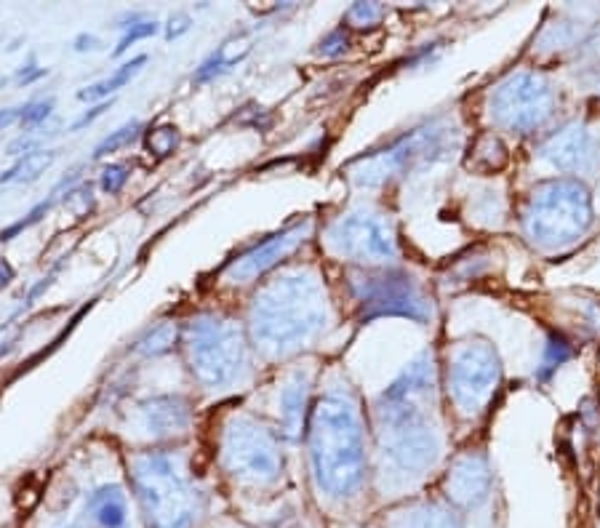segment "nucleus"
<instances>
[{
    "mask_svg": "<svg viewBox=\"0 0 600 528\" xmlns=\"http://www.w3.org/2000/svg\"><path fill=\"white\" fill-rule=\"evenodd\" d=\"M440 390V363L424 350L376 395L371 406V472L376 510L427 494L446 470V411Z\"/></svg>",
    "mask_w": 600,
    "mask_h": 528,
    "instance_id": "1",
    "label": "nucleus"
},
{
    "mask_svg": "<svg viewBox=\"0 0 600 528\" xmlns=\"http://www.w3.org/2000/svg\"><path fill=\"white\" fill-rule=\"evenodd\" d=\"M307 470L312 499L323 515L355 520L374 499L368 422L352 384H331L312 403L307 424Z\"/></svg>",
    "mask_w": 600,
    "mask_h": 528,
    "instance_id": "2",
    "label": "nucleus"
},
{
    "mask_svg": "<svg viewBox=\"0 0 600 528\" xmlns=\"http://www.w3.org/2000/svg\"><path fill=\"white\" fill-rule=\"evenodd\" d=\"M336 318L326 278L291 267L267 280L251 302V339L267 358H291L323 339Z\"/></svg>",
    "mask_w": 600,
    "mask_h": 528,
    "instance_id": "3",
    "label": "nucleus"
},
{
    "mask_svg": "<svg viewBox=\"0 0 600 528\" xmlns=\"http://www.w3.org/2000/svg\"><path fill=\"white\" fill-rule=\"evenodd\" d=\"M131 496L144 528H203L214 496L179 451H142L128 462Z\"/></svg>",
    "mask_w": 600,
    "mask_h": 528,
    "instance_id": "4",
    "label": "nucleus"
},
{
    "mask_svg": "<svg viewBox=\"0 0 600 528\" xmlns=\"http://www.w3.org/2000/svg\"><path fill=\"white\" fill-rule=\"evenodd\" d=\"M520 240L539 256L574 251L595 227L592 187L566 176L534 179L512 208Z\"/></svg>",
    "mask_w": 600,
    "mask_h": 528,
    "instance_id": "5",
    "label": "nucleus"
},
{
    "mask_svg": "<svg viewBox=\"0 0 600 528\" xmlns=\"http://www.w3.org/2000/svg\"><path fill=\"white\" fill-rule=\"evenodd\" d=\"M566 110V91L558 75L547 67L518 64L491 83L483 94V123L486 131L502 139H539L550 131Z\"/></svg>",
    "mask_w": 600,
    "mask_h": 528,
    "instance_id": "6",
    "label": "nucleus"
},
{
    "mask_svg": "<svg viewBox=\"0 0 600 528\" xmlns=\"http://www.w3.org/2000/svg\"><path fill=\"white\" fill-rule=\"evenodd\" d=\"M462 144V123L451 112H443L403 131L379 150L355 158L347 166V176L358 190H382L395 179L454 160Z\"/></svg>",
    "mask_w": 600,
    "mask_h": 528,
    "instance_id": "7",
    "label": "nucleus"
},
{
    "mask_svg": "<svg viewBox=\"0 0 600 528\" xmlns=\"http://www.w3.org/2000/svg\"><path fill=\"white\" fill-rule=\"evenodd\" d=\"M440 390L456 422H483L504 390V363L496 344L483 334L454 339L440 360Z\"/></svg>",
    "mask_w": 600,
    "mask_h": 528,
    "instance_id": "8",
    "label": "nucleus"
},
{
    "mask_svg": "<svg viewBox=\"0 0 600 528\" xmlns=\"http://www.w3.org/2000/svg\"><path fill=\"white\" fill-rule=\"evenodd\" d=\"M280 435L248 414H232L219 435V467L246 496L275 494L286 478Z\"/></svg>",
    "mask_w": 600,
    "mask_h": 528,
    "instance_id": "9",
    "label": "nucleus"
},
{
    "mask_svg": "<svg viewBox=\"0 0 600 528\" xmlns=\"http://www.w3.org/2000/svg\"><path fill=\"white\" fill-rule=\"evenodd\" d=\"M438 496L464 528H504L507 523V502L486 443H467L451 454L438 478Z\"/></svg>",
    "mask_w": 600,
    "mask_h": 528,
    "instance_id": "10",
    "label": "nucleus"
},
{
    "mask_svg": "<svg viewBox=\"0 0 600 528\" xmlns=\"http://www.w3.org/2000/svg\"><path fill=\"white\" fill-rule=\"evenodd\" d=\"M184 352L192 376L208 390H230L251 376V344L238 320L203 312L184 326Z\"/></svg>",
    "mask_w": 600,
    "mask_h": 528,
    "instance_id": "11",
    "label": "nucleus"
},
{
    "mask_svg": "<svg viewBox=\"0 0 600 528\" xmlns=\"http://www.w3.org/2000/svg\"><path fill=\"white\" fill-rule=\"evenodd\" d=\"M347 296L355 304L360 323L379 318H403L411 323H430L435 318V299L414 272L403 267L347 272Z\"/></svg>",
    "mask_w": 600,
    "mask_h": 528,
    "instance_id": "12",
    "label": "nucleus"
},
{
    "mask_svg": "<svg viewBox=\"0 0 600 528\" xmlns=\"http://www.w3.org/2000/svg\"><path fill=\"white\" fill-rule=\"evenodd\" d=\"M536 179L566 176L592 187L600 179V107L566 115L531 147Z\"/></svg>",
    "mask_w": 600,
    "mask_h": 528,
    "instance_id": "13",
    "label": "nucleus"
},
{
    "mask_svg": "<svg viewBox=\"0 0 600 528\" xmlns=\"http://www.w3.org/2000/svg\"><path fill=\"white\" fill-rule=\"evenodd\" d=\"M328 251L355 270L398 267L400 232L395 216L379 206H355L334 216L326 227Z\"/></svg>",
    "mask_w": 600,
    "mask_h": 528,
    "instance_id": "14",
    "label": "nucleus"
},
{
    "mask_svg": "<svg viewBox=\"0 0 600 528\" xmlns=\"http://www.w3.org/2000/svg\"><path fill=\"white\" fill-rule=\"evenodd\" d=\"M600 30V6H563L550 11V19L531 40L528 56L536 67L552 62L568 64L579 54V48Z\"/></svg>",
    "mask_w": 600,
    "mask_h": 528,
    "instance_id": "15",
    "label": "nucleus"
},
{
    "mask_svg": "<svg viewBox=\"0 0 600 528\" xmlns=\"http://www.w3.org/2000/svg\"><path fill=\"white\" fill-rule=\"evenodd\" d=\"M315 232V219H299V222L288 224L280 232L270 235L262 243H256L240 256H235L227 270H224V280L232 286H243V283H254L256 278H262L272 267H278L283 259L294 254L296 248L304 246Z\"/></svg>",
    "mask_w": 600,
    "mask_h": 528,
    "instance_id": "16",
    "label": "nucleus"
},
{
    "mask_svg": "<svg viewBox=\"0 0 600 528\" xmlns=\"http://www.w3.org/2000/svg\"><path fill=\"white\" fill-rule=\"evenodd\" d=\"M192 403L187 395L163 392L139 400L131 411V424L139 435L150 440L179 438L192 427Z\"/></svg>",
    "mask_w": 600,
    "mask_h": 528,
    "instance_id": "17",
    "label": "nucleus"
},
{
    "mask_svg": "<svg viewBox=\"0 0 600 528\" xmlns=\"http://www.w3.org/2000/svg\"><path fill=\"white\" fill-rule=\"evenodd\" d=\"M371 528H464L459 515L438 494L411 496L406 502L376 510Z\"/></svg>",
    "mask_w": 600,
    "mask_h": 528,
    "instance_id": "18",
    "label": "nucleus"
},
{
    "mask_svg": "<svg viewBox=\"0 0 600 528\" xmlns=\"http://www.w3.org/2000/svg\"><path fill=\"white\" fill-rule=\"evenodd\" d=\"M312 414V374L299 368L288 376L278 392V435L288 443H299L307 435Z\"/></svg>",
    "mask_w": 600,
    "mask_h": 528,
    "instance_id": "19",
    "label": "nucleus"
},
{
    "mask_svg": "<svg viewBox=\"0 0 600 528\" xmlns=\"http://www.w3.org/2000/svg\"><path fill=\"white\" fill-rule=\"evenodd\" d=\"M251 48H254V35L251 32H235L232 38H227L222 46L216 48L214 54L203 59L192 80L195 83H211V80L222 78L251 54Z\"/></svg>",
    "mask_w": 600,
    "mask_h": 528,
    "instance_id": "20",
    "label": "nucleus"
},
{
    "mask_svg": "<svg viewBox=\"0 0 600 528\" xmlns=\"http://www.w3.org/2000/svg\"><path fill=\"white\" fill-rule=\"evenodd\" d=\"M144 64H147V56H134V59H128V62L120 64L118 70L112 72V75H107V78L99 80V83H91L88 88L78 91V99L80 102H96V99L107 102V96L118 94L120 88L128 86V83L139 75V70H142Z\"/></svg>",
    "mask_w": 600,
    "mask_h": 528,
    "instance_id": "21",
    "label": "nucleus"
},
{
    "mask_svg": "<svg viewBox=\"0 0 600 528\" xmlns=\"http://www.w3.org/2000/svg\"><path fill=\"white\" fill-rule=\"evenodd\" d=\"M56 158H59V152L56 150H35L30 155H22V158H16V163L11 168H6L3 174H0V184H27L40 179V174H46L48 168L54 166Z\"/></svg>",
    "mask_w": 600,
    "mask_h": 528,
    "instance_id": "22",
    "label": "nucleus"
},
{
    "mask_svg": "<svg viewBox=\"0 0 600 528\" xmlns=\"http://www.w3.org/2000/svg\"><path fill=\"white\" fill-rule=\"evenodd\" d=\"M176 339H179V326L174 320H158L155 326H150L139 339H136L134 350L144 358H158L166 355L168 350H174Z\"/></svg>",
    "mask_w": 600,
    "mask_h": 528,
    "instance_id": "23",
    "label": "nucleus"
},
{
    "mask_svg": "<svg viewBox=\"0 0 600 528\" xmlns=\"http://www.w3.org/2000/svg\"><path fill=\"white\" fill-rule=\"evenodd\" d=\"M72 179H75V176H70V179H67V176H64L62 182L56 184L54 192H51V195H48L46 200H40L38 206L30 208V211H27V214H24L22 219H19V222H14V224H11V227H6V230H0V240H11V238H16V235H19V232L30 230L32 224H38L40 219H43V216H46L48 211H51V208H54L56 203H59V198H62V190H70Z\"/></svg>",
    "mask_w": 600,
    "mask_h": 528,
    "instance_id": "24",
    "label": "nucleus"
},
{
    "mask_svg": "<svg viewBox=\"0 0 600 528\" xmlns=\"http://www.w3.org/2000/svg\"><path fill=\"white\" fill-rule=\"evenodd\" d=\"M254 528H310L307 518H304V512L296 507V504L280 502L278 507H272V510L262 512L259 518L248 520Z\"/></svg>",
    "mask_w": 600,
    "mask_h": 528,
    "instance_id": "25",
    "label": "nucleus"
},
{
    "mask_svg": "<svg viewBox=\"0 0 600 528\" xmlns=\"http://www.w3.org/2000/svg\"><path fill=\"white\" fill-rule=\"evenodd\" d=\"M139 134H142V123H139V120H128V123H123V126L115 128V131H110V136H104L102 142L96 144L94 160L107 158V155H112V152L123 150V147H128V144L134 142Z\"/></svg>",
    "mask_w": 600,
    "mask_h": 528,
    "instance_id": "26",
    "label": "nucleus"
},
{
    "mask_svg": "<svg viewBox=\"0 0 600 528\" xmlns=\"http://www.w3.org/2000/svg\"><path fill=\"white\" fill-rule=\"evenodd\" d=\"M158 30H160V24L155 22V19H142V16H131V19H128V24H123V35H120L118 46H115L112 56L126 54L128 48L134 46V43H139V40H144V38H152V35H155Z\"/></svg>",
    "mask_w": 600,
    "mask_h": 528,
    "instance_id": "27",
    "label": "nucleus"
},
{
    "mask_svg": "<svg viewBox=\"0 0 600 528\" xmlns=\"http://www.w3.org/2000/svg\"><path fill=\"white\" fill-rule=\"evenodd\" d=\"M179 147V131L174 126H158L147 131V150L158 158H166Z\"/></svg>",
    "mask_w": 600,
    "mask_h": 528,
    "instance_id": "28",
    "label": "nucleus"
},
{
    "mask_svg": "<svg viewBox=\"0 0 600 528\" xmlns=\"http://www.w3.org/2000/svg\"><path fill=\"white\" fill-rule=\"evenodd\" d=\"M384 14H387V8L379 6V3H355V6L347 8L344 22L350 27H376Z\"/></svg>",
    "mask_w": 600,
    "mask_h": 528,
    "instance_id": "29",
    "label": "nucleus"
},
{
    "mask_svg": "<svg viewBox=\"0 0 600 528\" xmlns=\"http://www.w3.org/2000/svg\"><path fill=\"white\" fill-rule=\"evenodd\" d=\"M128 176H131V168L123 166V163H110V166H104L102 179H99L102 192H107V195H118V192L126 187Z\"/></svg>",
    "mask_w": 600,
    "mask_h": 528,
    "instance_id": "30",
    "label": "nucleus"
},
{
    "mask_svg": "<svg viewBox=\"0 0 600 528\" xmlns=\"http://www.w3.org/2000/svg\"><path fill=\"white\" fill-rule=\"evenodd\" d=\"M51 110H54V99H40V102H30L22 107V123L24 128H35L40 126L43 120L51 115Z\"/></svg>",
    "mask_w": 600,
    "mask_h": 528,
    "instance_id": "31",
    "label": "nucleus"
},
{
    "mask_svg": "<svg viewBox=\"0 0 600 528\" xmlns=\"http://www.w3.org/2000/svg\"><path fill=\"white\" fill-rule=\"evenodd\" d=\"M350 48V38H347V32H344V27H339V30L328 32L326 38L318 43V54L323 56H339L344 54Z\"/></svg>",
    "mask_w": 600,
    "mask_h": 528,
    "instance_id": "32",
    "label": "nucleus"
},
{
    "mask_svg": "<svg viewBox=\"0 0 600 528\" xmlns=\"http://www.w3.org/2000/svg\"><path fill=\"white\" fill-rule=\"evenodd\" d=\"M190 14H184V11H176V14L168 16V24H166V40H176L182 38L184 32L190 30Z\"/></svg>",
    "mask_w": 600,
    "mask_h": 528,
    "instance_id": "33",
    "label": "nucleus"
},
{
    "mask_svg": "<svg viewBox=\"0 0 600 528\" xmlns=\"http://www.w3.org/2000/svg\"><path fill=\"white\" fill-rule=\"evenodd\" d=\"M110 104H112V99H107V102H99V104H96V107H91V110L83 112V115H80V118L75 120V123H72L70 131H80V128L91 126V123H94L96 118H102L104 112L110 110Z\"/></svg>",
    "mask_w": 600,
    "mask_h": 528,
    "instance_id": "34",
    "label": "nucleus"
},
{
    "mask_svg": "<svg viewBox=\"0 0 600 528\" xmlns=\"http://www.w3.org/2000/svg\"><path fill=\"white\" fill-rule=\"evenodd\" d=\"M203 528H254L251 523L240 518H232V515H214V518L208 520Z\"/></svg>",
    "mask_w": 600,
    "mask_h": 528,
    "instance_id": "35",
    "label": "nucleus"
},
{
    "mask_svg": "<svg viewBox=\"0 0 600 528\" xmlns=\"http://www.w3.org/2000/svg\"><path fill=\"white\" fill-rule=\"evenodd\" d=\"M16 334H19V326H16L14 320H8V323L0 326V355L11 350V344H14Z\"/></svg>",
    "mask_w": 600,
    "mask_h": 528,
    "instance_id": "36",
    "label": "nucleus"
},
{
    "mask_svg": "<svg viewBox=\"0 0 600 528\" xmlns=\"http://www.w3.org/2000/svg\"><path fill=\"white\" fill-rule=\"evenodd\" d=\"M579 83H582V86H587V94H590L592 102L600 107V70L595 72V75H590V78L579 80Z\"/></svg>",
    "mask_w": 600,
    "mask_h": 528,
    "instance_id": "37",
    "label": "nucleus"
},
{
    "mask_svg": "<svg viewBox=\"0 0 600 528\" xmlns=\"http://www.w3.org/2000/svg\"><path fill=\"white\" fill-rule=\"evenodd\" d=\"M19 120H22V107H6V110H0V131L11 126V123H19Z\"/></svg>",
    "mask_w": 600,
    "mask_h": 528,
    "instance_id": "38",
    "label": "nucleus"
},
{
    "mask_svg": "<svg viewBox=\"0 0 600 528\" xmlns=\"http://www.w3.org/2000/svg\"><path fill=\"white\" fill-rule=\"evenodd\" d=\"M43 75H46V70H43V67H35V64H27L24 70H19V75H16V78L22 80L24 86H27V83H32V80L43 78Z\"/></svg>",
    "mask_w": 600,
    "mask_h": 528,
    "instance_id": "39",
    "label": "nucleus"
},
{
    "mask_svg": "<svg viewBox=\"0 0 600 528\" xmlns=\"http://www.w3.org/2000/svg\"><path fill=\"white\" fill-rule=\"evenodd\" d=\"M72 48H75V51H94V48H99V40H96L94 35H86V32H83V35H78V38L72 40Z\"/></svg>",
    "mask_w": 600,
    "mask_h": 528,
    "instance_id": "40",
    "label": "nucleus"
},
{
    "mask_svg": "<svg viewBox=\"0 0 600 528\" xmlns=\"http://www.w3.org/2000/svg\"><path fill=\"white\" fill-rule=\"evenodd\" d=\"M11 280H14V267L6 259H0V288H6Z\"/></svg>",
    "mask_w": 600,
    "mask_h": 528,
    "instance_id": "41",
    "label": "nucleus"
}]
</instances>
